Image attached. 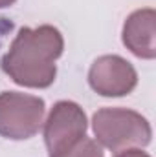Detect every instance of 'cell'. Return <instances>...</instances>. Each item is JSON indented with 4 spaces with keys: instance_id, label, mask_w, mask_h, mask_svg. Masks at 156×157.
<instances>
[{
    "instance_id": "obj_1",
    "label": "cell",
    "mask_w": 156,
    "mask_h": 157,
    "mask_svg": "<svg viewBox=\"0 0 156 157\" xmlns=\"http://www.w3.org/2000/svg\"><path fill=\"white\" fill-rule=\"evenodd\" d=\"M64 51L61 31L50 24L20 28L0 60L2 71L24 88H50L57 77V59Z\"/></svg>"
},
{
    "instance_id": "obj_2",
    "label": "cell",
    "mask_w": 156,
    "mask_h": 157,
    "mask_svg": "<svg viewBox=\"0 0 156 157\" xmlns=\"http://www.w3.org/2000/svg\"><path fill=\"white\" fill-rule=\"evenodd\" d=\"M92 130L101 148L116 154L129 148H145L153 137L149 121L129 108L97 110L92 117Z\"/></svg>"
},
{
    "instance_id": "obj_3",
    "label": "cell",
    "mask_w": 156,
    "mask_h": 157,
    "mask_svg": "<svg viewBox=\"0 0 156 157\" xmlns=\"http://www.w3.org/2000/svg\"><path fill=\"white\" fill-rule=\"evenodd\" d=\"M46 104L37 95L20 91L0 93V137L26 141L39 133L44 124Z\"/></svg>"
},
{
    "instance_id": "obj_4",
    "label": "cell",
    "mask_w": 156,
    "mask_h": 157,
    "mask_svg": "<svg viewBox=\"0 0 156 157\" xmlns=\"http://www.w3.org/2000/svg\"><path fill=\"white\" fill-rule=\"evenodd\" d=\"M88 121L84 110L74 101H59L44 121V143L48 157H61L86 135Z\"/></svg>"
},
{
    "instance_id": "obj_5",
    "label": "cell",
    "mask_w": 156,
    "mask_h": 157,
    "mask_svg": "<svg viewBox=\"0 0 156 157\" xmlns=\"http://www.w3.org/2000/svg\"><path fill=\"white\" fill-rule=\"evenodd\" d=\"M88 84L101 97H125L138 84L134 66L119 55L97 57L88 70Z\"/></svg>"
},
{
    "instance_id": "obj_6",
    "label": "cell",
    "mask_w": 156,
    "mask_h": 157,
    "mask_svg": "<svg viewBox=\"0 0 156 157\" xmlns=\"http://www.w3.org/2000/svg\"><path fill=\"white\" fill-rule=\"evenodd\" d=\"M121 40L125 48L145 60L156 57V11L153 7H143L132 11L121 31Z\"/></svg>"
},
{
    "instance_id": "obj_7",
    "label": "cell",
    "mask_w": 156,
    "mask_h": 157,
    "mask_svg": "<svg viewBox=\"0 0 156 157\" xmlns=\"http://www.w3.org/2000/svg\"><path fill=\"white\" fill-rule=\"evenodd\" d=\"M61 157H105V152L96 139H90L84 135Z\"/></svg>"
},
{
    "instance_id": "obj_8",
    "label": "cell",
    "mask_w": 156,
    "mask_h": 157,
    "mask_svg": "<svg viewBox=\"0 0 156 157\" xmlns=\"http://www.w3.org/2000/svg\"><path fill=\"white\" fill-rule=\"evenodd\" d=\"M114 157H151L147 152H143L142 148H129L123 152H117Z\"/></svg>"
},
{
    "instance_id": "obj_9",
    "label": "cell",
    "mask_w": 156,
    "mask_h": 157,
    "mask_svg": "<svg viewBox=\"0 0 156 157\" xmlns=\"http://www.w3.org/2000/svg\"><path fill=\"white\" fill-rule=\"evenodd\" d=\"M17 0H0V9H4V7H9V6H13Z\"/></svg>"
}]
</instances>
